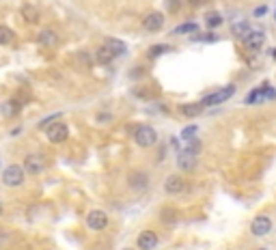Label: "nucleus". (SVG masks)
<instances>
[{
  "label": "nucleus",
  "instance_id": "obj_19",
  "mask_svg": "<svg viewBox=\"0 0 276 250\" xmlns=\"http://www.w3.org/2000/svg\"><path fill=\"white\" fill-rule=\"evenodd\" d=\"M223 22H225V18H223V13H218V11H209L207 15H205V24H207V28H218V26H223Z\"/></svg>",
  "mask_w": 276,
  "mask_h": 250
},
{
  "label": "nucleus",
  "instance_id": "obj_24",
  "mask_svg": "<svg viewBox=\"0 0 276 250\" xmlns=\"http://www.w3.org/2000/svg\"><path fill=\"white\" fill-rule=\"evenodd\" d=\"M166 52H171V46H164V43H160V46H153L149 50V56L151 58H158L162 56V54H166Z\"/></svg>",
  "mask_w": 276,
  "mask_h": 250
},
{
  "label": "nucleus",
  "instance_id": "obj_18",
  "mask_svg": "<svg viewBox=\"0 0 276 250\" xmlns=\"http://www.w3.org/2000/svg\"><path fill=\"white\" fill-rule=\"evenodd\" d=\"M39 43L41 46H46V48H54L58 43V35L54 30H50V28H46V30L39 32Z\"/></svg>",
  "mask_w": 276,
  "mask_h": 250
},
{
  "label": "nucleus",
  "instance_id": "obj_31",
  "mask_svg": "<svg viewBox=\"0 0 276 250\" xmlns=\"http://www.w3.org/2000/svg\"><path fill=\"white\" fill-rule=\"evenodd\" d=\"M162 220H164V222H175L177 220L175 209H164V211H162Z\"/></svg>",
  "mask_w": 276,
  "mask_h": 250
},
{
  "label": "nucleus",
  "instance_id": "obj_12",
  "mask_svg": "<svg viewBox=\"0 0 276 250\" xmlns=\"http://www.w3.org/2000/svg\"><path fill=\"white\" fill-rule=\"evenodd\" d=\"M164 190H166V194H181L186 190V181L179 175H169L164 181Z\"/></svg>",
  "mask_w": 276,
  "mask_h": 250
},
{
  "label": "nucleus",
  "instance_id": "obj_9",
  "mask_svg": "<svg viewBox=\"0 0 276 250\" xmlns=\"http://www.w3.org/2000/svg\"><path fill=\"white\" fill-rule=\"evenodd\" d=\"M177 166H179L181 173H190L197 168V155L190 153V151L181 149L179 153H177Z\"/></svg>",
  "mask_w": 276,
  "mask_h": 250
},
{
  "label": "nucleus",
  "instance_id": "obj_11",
  "mask_svg": "<svg viewBox=\"0 0 276 250\" xmlns=\"http://www.w3.org/2000/svg\"><path fill=\"white\" fill-rule=\"evenodd\" d=\"M136 246H138L140 250H153L155 246H158V233L145 229V231L136 237Z\"/></svg>",
  "mask_w": 276,
  "mask_h": 250
},
{
  "label": "nucleus",
  "instance_id": "obj_21",
  "mask_svg": "<svg viewBox=\"0 0 276 250\" xmlns=\"http://www.w3.org/2000/svg\"><path fill=\"white\" fill-rule=\"evenodd\" d=\"M201 149H203V145H201V140H199V138L186 140V151H190V153L199 155V153H201Z\"/></svg>",
  "mask_w": 276,
  "mask_h": 250
},
{
  "label": "nucleus",
  "instance_id": "obj_1",
  "mask_svg": "<svg viewBox=\"0 0 276 250\" xmlns=\"http://www.w3.org/2000/svg\"><path fill=\"white\" fill-rule=\"evenodd\" d=\"M24 177H26V171L24 166H18V164H9L2 173V183L9 188H18L24 183Z\"/></svg>",
  "mask_w": 276,
  "mask_h": 250
},
{
  "label": "nucleus",
  "instance_id": "obj_26",
  "mask_svg": "<svg viewBox=\"0 0 276 250\" xmlns=\"http://www.w3.org/2000/svg\"><path fill=\"white\" fill-rule=\"evenodd\" d=\"M4 108V115H9V117H13V115H18V112H20V108H18V101H13V100H11V101H7V104H4L2 106Z\"/></svg>",
  "mask_w": 276,
  "mask_h": 250
},
{
  "label": "nucleus",
  "instance_id": "obj_3",
  "mask_svg": "<svg viewBox=\"0 0 276 250\" xmlns=\"http://www.w3.org/2000/svg\"><path fill=\"white\" fill-rule=\"evenodd\" d=\"M46 136H48V140H50L52 145L65 143V140L69 138V127H67V123L54 121L52 125H48V127H46Z\"/></svg>",
  "mask_w": 276,
  "mask_h": 250
},
{
  "label": "nucleus",
  "instance_id": "obj_30",
  "mask_svg": "<svg viewBox=\"0 0 276 250\" xmlns=\"http://www.w3.org/2000/svg\"><path fill=\"white\" fill-rule=\"evenodd\" d=\"M192 41H218V35H214V32H209V35H194Z\"/></svg>",
  "mask_w": 276,
  "mask_h": 250
},
{
  "label": "nucleus",
  "instance_id": "obj_22",
  "mask_svg": "<svg viewBox=\"0 0 276 250\" xmlns=\"http://www.w3.org/2000/svg\"><path fill=\"white\" fill-rule=\"evenodd\" d=\"M13 41V30L9 26H0V46H7Z\"/></svg>",
  "mask_w": 276,
  "mask_h": 250
},
{
  "label": "nucleus",
  "instance_id": "obj_7",
  "mask_svg": "<svg viewBox=\"0 0 276 250\" xmlns=\"http://www.w3.org/2000/svg\"><path fill=\"white\" fill-rule=\"evenodd\" d=\"M24 171L26 175H39V173H43V168H46V162H43V157L39 153H28L24 157Z\"/></svg>",
  "mask_w": 276,
  "mask_h": 250
},
{
  "label": "nucleus",
  "instance_id": "obj_34",
  "mask_svg": "<svg viewBox=\"0 0 276 250\" xmlns=\"http://www.w3.org/2000/svg\"><path fill=\"white\" fill-rule=\"evenodd\" d=\"M78 56H80V61H82L84 65H91V61H93V58H89V54H86V52H80Z\"/></svg>",
  "mask_w": 276,
  "mask_h": 250
},
{
  "label": "nucleus",
  "instance_id": "obj_8",
  "mask_svg": "<svg viewBox=\"0 0 276 250\" xmlns=\"http://www.w3.org/2000/svg\"><path fill=\"white\" fill-rule=\"evenodd\" d=\"M272 231V218L270 216H257L251 225V233L255 237H266Z\"/></svg>",
  "mask_w": 276,
  "mask_h": 250
},
{
  "label": "nucleus",
  "instance_id": "obj_13",
  "mask_svg": "<svg viewBox=\"0 0 276 250\" xmlns=\"http://www.w3.org/2000/svg\"><path fill=\"white\" fill-rule=\"evenodd\" d=\"M263 41H266V35H263L261 30H251L244 39H242V43H244L248 50H259V48L263 46Z\"/></svg>",
  "mask_w": 276,
  "mask_h": 250
},
{
  "label": "nucleus",
  "instance_id": "obj_38",
  "mask_svg": "<svg viewBox=\"0 0 276 250\" xmlns=\"http://www.w3.org/2000/svg\"><path fill=\"white\" fill-rule=\"evenodd\" d=\"M123 250H132V248H123Z\"/></svg>",
  "mask_w": 276,
  "mask_h": 250
},
{
  "label": "nucleus",
  "instance_id": "obj_10",
  "mask_svg": "<svg viewBox=\"0 0 276 250\" xmlns=\"http://www.w3.org/2000/svg\"><path fill=\"white\" fill-rule=\"evenodd\" d=\"M143 26H145V30L147 32L162 30V26H164V13H160V11H151V13H147V18H145Z\"/></svg>",
  "mask_w": 276,
  "mask_h": 250
},
{
  "label": "nucleus",
  "instance_id": "obj_5",
  "mask_svg": "<svg viewBox=\"0 0 276 250\" xmlns=\"http://www.w3.org/2000/svg\"><path fill=\"white\" fill-rule=\"evenodd\" d=\"M149 183H151V179H149V175H147L145 171H132V173L127 175V186L132 188V190H136V192H143V190H147Z\"/></svg>",
  "mask_w": 276,
  "mask_h": 250
},
{
  "label": "nucleus",
  "instance_id": "obj_23",
  "mask_svg": "<svg viewBox=\"0 0 276 250\" xmlns=\"http://www.w3.org/2000/svg\"><path fill=\"white\" fill-rule=\"evenodd\" d=\"M199 30V24L197 22H188V24H181L175 28V35H188V32H194Z\"/></svg>",
  "mask_w": 276,
  "mask_h": 250
},
{
  "label": "nucleus",
  "instance_id": "obj_29",
  "mask_svg": "<svg viewBox=\"0 0 276 250\" xmlns=\"http://www.w3.org/2000/svg\"><path fill=\"white\" fill-rule=\"evenodd\" d=\"M164 4H166V11H169V13H177V11L181 9V0H164Z\"/></svg>",
  "mask_w": 276,
  "mask_h": 250
},
{
  "label": "nucleus",
  "instance_id": "obj_36",
  "mask_svg": "<svg viewBox=\"0 0 276 250\" xmlns=\"http://www.w3.org/2000/svg\"><path fill=\"white\" fill-rule=\"evenodd\" d=\"M2 242H4V233H0V246H2Z\"/></svg>",
  "mask_w": 276,
  "mask_h": 250
},
{
  "label": "nucleus",
  "instance_id": "obj_2",
  "mask_svg": "<svg viewBox=\"0 0 276 250\" xmlns=\"http://www.w3.org/2000/svg\"><path fill=\"white\" fill-rule=\"evenodd\" d=\"M134 140H136L138 147H153L158 143V132L151 125H138L134 129Z\"/></svg>",
  "mask_w": 276,
  "mask_h": 250
},
{
  "label": "nucleus",
  "instance_id": "obj_39",
  "mask_svg": "<svg viewBox=\"0 0 276 250\" xmlns=\"http://www.w3.org/2000/svg\"><path fill=\"white\" fill-rule=\"evenodd\" d=\"M261 250H266V248H261Z\"/></svg>",
  "mask_w": 276,
  "mask_h": 250
},
{
  "label": "nucleus",
  "instance_id": "obj_15",
  "mask_svg": "<svg viewBox=\"0 0 276 250\" xmlns=\"http://www.w3.org/2000/svg\"><path fill=\"white\" fill-rule=\"evenodd\" d=\"M203 104L201 101H194V104H183V106H179V112L183 117H190V119H194V117H199L203 112Z\"/></svg>",
  "mask_w": 276,
  "mask_h": 250
},
{
  "label": "nucleus",
  "instance_id": "obj_32",
  "mask_svg": "<svg viewBox=\"0 0 276 250\" xmlns=\"http://www.w3.org/2000/svg\"><path fill=\"white\" fill-rule=\"evenodd\" d=\"M58 117H61V115H52V117L43 119V121H39V127L43 129V125H46V127H48V123H54V121H58Z\"/></svg>",
  "mask_w": 276,
  "mask_h": 250
},
{
  "label": "nucleus",
  "instance_id": "obj_17",
  "mask_svg": "<svg viewBox=\"0 0 276 250\" xmlns=\"http://www.w3.org/2000/svg\"><path fill=\"white\" fill-rule=\"evenodd\" d=\"M251 30H252V26H251V22H246V20H240V22H235V24L231 26V32H233L237 39H244Z\"/></svg>",
  "mask_w": 276,
  "mask_h": 250
},
{
  "label": "nucleus",
  "instance_id": "obj_4",
  "mask_svg": "<svg viewBox=\"0 0 276 250\" xmlns=\"http://www.w3.org/2000/svg\"><path fill=\"white\" fill-rule=\"evenodd\" d=\"M233 93H235V84H226L225 89L216 91V93H212V95H205L203 100H201V104H203V106H216V104H223V101H226L229 97H233Z\"/></svg>",
  "mask_w": 276,
  "mask_h": 250
},
{
  "label": "nucleus",
  "instance_id": "obj_20",
  "mask_svg": "<svg viewBox=\"0 0 276 250\" xmlns=\"http://www.w3.org/2000/svg\"><path fill=\"white\" fill-rule=\"evenodd\" d=\"M106 46L115 52V56H123V54L127 52V46L123 41H119V39H106Z\"/></svg>",
  "mask_w": 276,
  "mask_h": 250
},
{
  "label": "nucleus",
  "instance_id": "obj_16",
  "mask_svg": "<svg viewBox=\"0 0 276 250\" xmlns=\"http://www.w3.org/2000/svg\"><path fill=\"white\" fill-rule=\"evenodd\" d=\"M39 15L41 13L35 4H24V7H22V18L28 22V24H37V22H39Z\"/></svg>",
  "mask_w": 276,
  "mask_h": 250
},
{
  "label": "nucleus",
  "instance_id": "obj_37",
  "mask_svg": "<svg viewBox=\"0 0 276 250\" xmlns=\"http://www.w3.org/2000/svg\"><path fill=\"white\" fill-rule=\"evenodd\" d=\"M2 211H4V205H2V203H0V216H2Z\"/></svg>",
  "mask_w": 276,
  "mask_h": 250
},
{
  "label": "nucleus",
  "instance_id": "obj_6",
  "mask_svg": "<svg viewBox=\"0 0 276 250\" xmlns=\"http://www.w3.org/2000/svg\"><path fill=\"white\" fill-rule=\"evenodd\" d=\"M86 226H89L91 231H104L106 226H108V216H106V211H101V209L89 211V216H86Z\"/></svg>",
  "mask_w": 276,
  "mask_h": 250
},
{
  "label": "nucleus",
  "instance_id": "obj_35",
  "mask_svg": "<svg viewBox=\"0 0 276 250\" xmlns=\"http://www.w3.org/2000/svg\"><path fill=\"white\" fill-rule=\"evenodd\" d=\"M268 13V7H259V9H255V15L257 18H261V15H266Z\"/></svg>",
  "mask_w": 276,
  "mask_h": 250
},
{
  "label": "nucleus",
  "instance_id": "obj_33",
  "mask_svg": "<svg viewBox=\"0 0 276 250\" xmlns=\"http://www.w3.org/2000/svg\"><path fill=\"white\" fill-rule=\"evenodd\" d=\"M209 0H188V4H190V7H205V4H207Z\"/></svg>",
  "mask_w": 276,
  "mask_h": 250
},
{
  "label": "nucleus",
  "instance_id": "obj_27",
  "mask_svg": "<svg viewBox=\"0 0 276 250\" xmlns=\"http://www.w3.org/2000/svg\"><path fill=\"white\" fill-rule=\"evenodd\" d=\"M263 100V97H261V89H255V91H252V93H248L246 95V104H259V101H261Z\"/></svg>",
  "mask_w": 276,
  "mask_h": 250
},
{
  "label": "nucleus",
  "instance_id": "obj_25",
  "mask_svg": "<svg viewBox=\"0 0 276 250\" xmlns=\"http://www.w3.org/2000/svg\"><path fill=\"white\" fill-rule=\"evenodd\" d=\"M199 134V125H188L186 129H181V140L186 143V140H190V138H194V136Z\"/></svg>",
  "mask_w": 276,
  "mask_h": 250
},
{
  "label": "nucleus",
  "instance_id": "obj_28",
  "mask_svg": "<svg viewBox=\"0 0 276 250\" xmlns=\"http://www.w3.org/2000/svg\"><path fill=\"white\" fill-rule=\"evenodd\" d=\"M261 97H263V100H276V91L266 82L261 86Z\"/></svg>",
  "mask_w": 276,
  "mask_h": 250
},
{
  "label": "nucleus",
  "instance_id": "obj_14",
  "mask_svg": "<svg viewBox=\"0 0 276 250\" xmlns=\"http://www.w3.org/2000/svg\"><path fill=\"white\" fill-rule=\"evenodd\" d=\"M115 52H112L110 50V48H108L106 46V43H104V46H100V48H97V52H95V61L97 63H101V65H108V63H112V61H115Z\"/></svg>",
  "mask_w": 276,
  "mask_h": 250
}]
</instances>
